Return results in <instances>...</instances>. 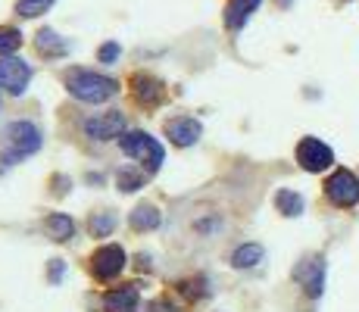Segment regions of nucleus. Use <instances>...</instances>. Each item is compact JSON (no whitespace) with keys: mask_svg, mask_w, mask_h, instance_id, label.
<instances>
[{"mask_svg":"<svg viewBox=\"0 0 359 312\" xmlns=\"http://www.w3.org/2000/svg\"><path fill=\"white\" fill-rule=\"evenodd\" d=\"M66 88H69V94L85 103H103L119 94V81L107 79V75H97V72H88V69H69Z\"/></svg>","mask_w":359,"mask_h":312,"instance_id":"nucleus-1","label":"nucleus"},{"mask_svg":"<svg viewBox=\"0 0 359 312\" xmlns=\"http://www.w3.org/2000/svg\"><path fill=\"white\" fill-rule=\"evenodd\" d=\"M41 128L29 119H19V122H10L6 128V150H4V159L6 163H16L22 156H32L41 150Z\"/></svg>","mask_w":359,"mask_h":312,"instance_id":"nucleus-2","label":"nucleus"},{"mask_svg":"<svg viewBox=\"0 0 359 312\" xmlns=\"http://www.w3.org/2000/svg\"><path fill=\"white\" fill-rule=\"evenodd\" d=\"M119 147L126 150V154H128L131 159L144 163L150 172L160 169V165H163V156H165L163 144L156 141V137L144 135V131H128V135H122V137H119Z\"/></svg>","mask_w":359,"mask_h":312,"instance_id":"nucleus-3","label":"nucleus"},{"mask_svg":"<svg viewBox=\"0 0 359 312\" xmlns=\"http://www.w3.org/2000/svg\"><path fill=\"white\" fill-rule=\"evenodd\" d=\"M325 197L341 210H350V206L359 203V178L350 169H337L328 175L325 182Z\"/></svg>","mask_w":359,"mask_h":312,"instance_id":"nucleus-4","label":"nucleus"},{"mask_svg":"<svg viewBox=\"0 0 359 312\" xmlns=\"http://www.w3.org/2000/svg\"><path fill=\"white\" fill-rule=\"evenodd\" d=\"M294 281L300 284L309 297H322V290H325V259L316 253L303 256L294 269Z\"/></svg>","mask_w":359,"mask_h":312,"instance_id":"nucleus-5","label":"nucleus"},{"mask_svg":"<svg viewBox=\"0 0 359 312\" xmlns=\"http://www.w3.org/2000/svg\"><path fill=\"white\" fill-rule=\"evenodd\" d=\"M297 163L306 172H325L331 163H334V154H331L328 144H322L319 137H303L297 144Z\"/></svg>","mask_w":359,"mask_h":312,"instance_id":"nucleus-6","label":"nucleus"},{"mask_svg":"<svg viewBox=\"0 0 359 312\" xmlns=\"http://www.w3.org/2000/svg\"><path fill=\"white\" fill-rule=\"evenodd\" d=\"M122 269H126V250H122V247L103 244L100 250H94V256H91V272H94V278L109 281V278H116Z\"/></svg>","mask_w":359,"mask_h":312,"instance_id":"nucleus-7","label":"nucleus"},{"mask_svg":"<svg viewBox=\"0 0 359 312\" xmlns=\"http://www.w3.org/2000/svg\"><path fill=\"white\" fill-rule=\"evenodd\" d=\"M29 81H32V69H29V62L13 60V57L0 60V88H4V91H10V94H22L25 88H29Z\"/></svg>","mask_w":359,"mask_h":312,"instance_id":"nucleus-8","label":"nucleus"},{"mask_svg":"<svg viewBox=\"0 0 359 312\" xmlns=\"http://www.w3.org/2000/svg\"><path fill=\"white\" fill-rule=\"evenodd\" d=\"M122 128H126V119L122 113H100L94 119L85 122V135L97 137V141H113V137H122Z\"/></svg>","mask_w":359,"mask_h":312,"instance_id":"nucleus-9","label":"nucleus"},{"mask_svg":"<svg viewBox=\"0 0 359 312\" xmlns=\"http://www.w3.org/2000/svg\"><path fill=\"white\" fill-rule=\"evenodd\" d=\"M200 122L194 116H175V119L165 122V135H169V141L175 144V147H191V144L200 137Z\"/></svg>","mask_w":359,"mask_h":312,"instance_id":"nucleus-10","label":"nucleus"},{"mask_svg":"<svg viewBox=\"0 0 359 312\" xmlns=\"http://www.w3.org/2000/svg\"><path fill=\"white\" fill-rule=\"evenodd\" d=\"M137 303H141V297H137L135 287H116L103 297V309L107 312H137Z\"/></svg>","mask_w":359,"mask_h":312,"instance_id":"nucleus-11","label":"nucleus"},{"mask_svg":"<svg viewBox=\"0 0 359 312\" xmlns=\"http://www.w3.org/2000/svg\"><path fill=\"white\" fill-rule=\"evenodd\" d=\"M135 97H137V103H144V107H156V103H163L165 88H163V81L150 79V75H137L135 79Z\"/></svg>","mask_w":359,"mask_h":312,"instance_id":"nucleus-12","label":"nucleus"},{"mask_svg":"<svg viewBox=\"0 0 359 312\" xmlns=\"http://www.w3.org/2000/svg\"><path fill=\"white\" fill-rule=\"evenodd\" d=\"M257 6H259V0H229V6H225V25L231 32H238Z\"/></svg>","mask_w":359,"mask_h":312,"instance_id":"nucleus-13","label":"nucleus"},{"mask_svg":"<svg viewBox=\"0 0 359 312\" xmlns=\"http://www.w3.org/2000/svg\"><path fill=\"white\" fill-rule=\"evenodd\" d=\"M44 228H47V234H50L53 240H69L75 234V225H72V219L69 216H63V212H53V216H47L44 219Z\"/></svg>","mask_w":359,"mask_h":312,"instance_id":"nucleus-14","label":"nucleus"},{"mask_svg":"<svg viewBox=\"0 0 359 312\" xmlns=\"http://www.w3.org/2000/svg\"><path fill=\"white\" fill-rule=\"evenodd\" d=\"M262 256H266V250H262L259 244H244L231 253V266L234 269H253V266L262 262Z\"/></svg>","mask_w":359,"mask_h":312,"instance_id":"nucleus-15","label":"nucleus"},{"mask_svg":"<svg viewBox=\"0 0 359 312\" xmlns=\"http://www.w3.org/2000/svg\"><path fill=\"white\" fill-rule=\"evenodd\" d=\"M156 225H160V212H156L154 203H141L131 212V228L135 231H154Z\"/></svg>","mask_w":359,"mask_h":312,"instance_id":"nucleus-16","label":"nucleus"},{"mask_svg":"<svg viewBox=\"0 0 359 312\" xmlns=\"http://www.w3.org/2000/svg\"><path fill=\"white\" fill-rule=\"evenodd\" d=\"M275 206H278L281 216H300L303 212V197L294 191H287V187H281L278 194H275Z\"/></svg>","mask_w":359,"mask_h":312,"instance_id":"nucleus-17","label":"nucleus"},{"mask_svg":"<svg viewBox=\"0 0 359 312\" xmlns=\"http://www.w3.org/2000/svg\"><path fill=\"white\" fill-rule=\"evenodd\" d=\"M19 44H22V34H19V29L0 25V57H10L13 50H19Z\"/></svg>","mask_w":359,"mask_h":312,"instance_id":"nucleus-18","label":"nucleus"},{"mask_svg":"<svg viewBox=\"0 0 359 312\" xmlns=\"http://www.w3.org/2000/svg\"><path fill=\"white\" fill-rule=\"evenodd\" d=\"M38 50L41 53H53V57H57V53H66V41H60L57 32L44 29L38 34Z\"/></svg>","mask_w":359,"mask_h":312,"instance_id":"nucleus-19","label":"nucleus"},{"mask_svg":"<svg viewBox=\"0 0 359 312\" xmlns=\"http://www.w3.org/2000/svg\"><path fill=\"white\" fill-rule=\"evenodd\" d=\"M50 6H53V0H19L16 10H19V16L34 19V16H41V13H47Z\"/></svg>","mask_w":359,"mask_h":312,"instance_id":"nucleus-20","label":"nucleus"},{"mask_svg":"<svg viewBox=\"0 0 359 312\" xmlns=\"http://www.w3.org/2000/svg\"><path fill=\"white\" fill-rule=\"evenodd\" d=\"M109 228H113V216H107V212H100V216H94V219H91V231H94V238H107Z\"/></svg>","mask_w":359,"mask_h":312,"instance_id":"nucleus-21","label":"nucleus"},{"mask_svg":"<svg viewBox=\"0 0 359 312\" xmlns=\"http://www.w3.org/2000/svg\"><path fill=\"white\" fill-rule=\"evenodd\" d=\"M141 184V178L131 175V172H119V187L122 191H135V187Z\"/></svg>","mask_w":359,"mask_h":312,"instance_id":"nucleus-22","label":"nucleus"},{"mask_svg":"<svg viewBox=\"0 0 359 312\" xmlns=\"http://www.w3.org/2000/svg\"><path fill=\"white\" fill-rule=\"evenodd\" d=\"M116 57H119V44H113V41H109V44L100 47V60L103 62H113Z\"/></svg>","mask_w":359,"mask_h":312,"instance_id":"nucleus-23","label":"nucleus"},{"mask_svg":"<svg viewBox=\"0 0 359 312\" xmlns=\"http://www.w3.org/2000/svg\"><path fill=\"white\" fill-rule=\"evenodd\" d=\"M60 272H63V266H60V259H57V262H53V272H50V278L57 281V278H60Z\"/></svg>","mask_w":359,"mask_h":312,"instance_id":"nucleus-24","label":"nucleus"},{"mask_svg":"<svg viewBox=\"0 0 359 312\" xmlns=\"http://www.w3.org/2000/svg\"><path fill=\"white\" fill-rule=\"evenodd\" d=\"M275 4H278V6H291L294 0H275Z\"/></svg>","mask_w":359,"mask_h":312,"instance_id":"nucleus-25","label":"nucleus"}]
</instances>
